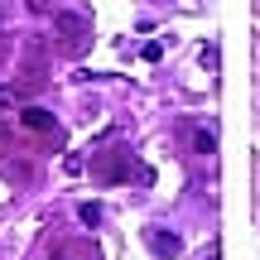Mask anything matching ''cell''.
Instances as JSON below:
<instances>
[{
    "label": "cell",
    "instance_id": "cell-1",
    "mask_svg": "<svg viewBox=\"0 0 260 260\" xmlns=\"http://www.w3.org/2000/svg\"><path fill=\"white\" fill-rule=\"evenodd\" d=\"M19 121H24L29 130H53V116L39 111V106H29V111H19Z\"/></svg>",
    "mask_w": 260,
    "mask_h": 260
},
{
    "label": "cell",
    "instance_id": "cell-2",
    "mask_svg": "<svg viewBox=\"0 0 260 260\" xmlns=\"http://www.w3.org/2000/svg\"><path fill=\"white\" fill-rule=\"evenodd\" d=\"M58 260H96V251H87V246H63Z\"/></svg>",
    "mask_w": 260,
    "mask_h": 260
},
{
    "label": "cell",
    "instance_id": "cell-3",
    "mask_svg": "<svg viewBox=\"0 0 260 260\" xmlns=\"http://www.w3.org/2000/svg\"><path fill=\"white\" fill-rule=\"evenodd\" d=\"M193 145H198V154H212V130L198 125V130H193Z\"/></svg>",
    "mask_w": 260,
    "mask_h": 260
}]
</instances>
